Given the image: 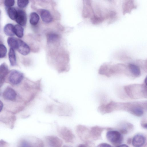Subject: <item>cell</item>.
<instances>
[{
  "label": "cell",
  "mask_w": 147,
  "mask_h": 147,
  "mask_svg": "<svg viewBox=\"0 0 147 147\" xmlns=\"http://www.w3.org/2000/svg\"><path fill=\"white\" fill-rule=\"evenodd\" d=\"M147 109L146 101L120 102L111 101L102 103L98 107V110L102 114H106L116 111H123L137 117H141Z\"/></svg>",
  "instance_id": "1"
},
{
  "label": "cell",
  "mask_w": 147,
  "mask_h": 147,
  "mask_svg": "<svg viewBox=\"0 0 147 147\" xmlns=\"http://www.w3.org/2000/svg\"><path fill=\"white\" fill-rule=\"evenodd\" d=\"M98 72L99 74L108 78L117 75H124L133 78L129 63L114 64L105 63L100 66Z\"/></svg>",
  "instance_id": "2"
},
{
  "label": "cell",
  "mask_w": 147,
  "mask_h": 147,
  "mask_svg": "<svg viewBox=\"0 0 147 147\" xmlns=\"http://www.w3.org/2000/svg\"><path fill=\"white\" fill-rule=\"evenodd\" d=\"M147 78L142 84H132L124 86V90L129 98L137 99L147 98Z\"/></svg>",
  "instance_id": "3"
},
{
  "label": "cell",
  "mask_w": 147,
  "mask_h": 147,
  "mask_svg": "<svg viewBox=\"0 0 147 147\" xmlns=\"http://www.w3.org/2000/svg\"><path fill=\"white\" fill-rule=\"evenodd\" d=\"M57 131L60 137L65 142L72 143L74 142L75 137L72 130L65 127H59Z\"/></svg>",
  "instance_id": "4"
},
{
  "label": "cell",
  "mask_w": 147,
  "mask_h": 147,
  "mask_svg": "<svg viewBox=\"0 0 147 147\" xmlns=\"http://www.w3.org/2000/svg\"><path fill=\"white\" fill-rule=\"evenodd\" d=\"M107 140L111 143L117 144L120 142L122 140V136L121 133L118 131H109L106 134Z\"/></svg>",
  "instance_id": "5"
},
{
  "label": "cell",
  "mask_w": 147,
  "mask_h": 147,
  "mask_svg": "<svg viewBox=\"0 0 147 147\" xmlns=\"http://www.w3.org/2000/svg\"><path fill=\"white\" fill-rule=\"evenodd\" d=\"M45 139L49 147H62V141L57 136L53 135L47 136Z\"/></svg>",
  "instance_id": "6"
},
{
  "label": "cell",
  "mask_w": 147,
  "mask_h": 147,
  "mask_svg": "<svg viewBox=\"0 0 147 147\" xmlns=\"http://www.w3.org/2000/svg\"><path fill=\"white\" fill-rule=\"evenodd\" d=\"M23 78V74L20 72L13 70L11 72L9 77V80L14 84H19Z\"/></svg>",
  "instance_id": "7"
},
{
  "label": "cell",
  "mask_w": 147,
  "mask_h": 147,
  "mask_svg": "<svg viewBox=\"0 0 147 147\" xmlns=\"http://www.w3.org/2000/svg\"><path fill=\"white\" fill-rule=\"evenodd\" d=\"M15 20L18 24L25 26L27 23V17L26 12L23 10H17V13Z\"/></svg>",
  "instance_id": "8"
},
{
  "label": "cell",
  "mask_w": 147,
  "mask_h": 147,
  "mask_svg": "<svg viewBox=\"0 0 147 147\" xmlns=\"http://www.w3.org/2000/svg\"><path fill=\"white\" fill-rule=\"evenodd\" d=\"M18 43L17 49L18 52L24 55H28L30 51L29 46L24 41L19 39H18Z\"/></svg>",
  "instance_id": "9"
},
{
  "label": "cell",
  "mask_w": 147,
  "mask_h": 147,
  "mask_svg": "<svg viewBox=\"0 0 147 147\" xmlns=\"http://www.w3.org/2000/svg\"><path fill=\"white\" fill-rule=\"evenodd\" d=\"M146 139L144 136L139 134L135 135L132 140V144L134 147H141L145 144Z\"/></svg>",
  "instance_id": "10"
},
{
  "label": "cell",
  "mask_w": 147,
  "mask_h": 147,
  "mask_svg": "<svg viewBox=\"0 0 147 147\" xmlns=\"http://www.w3.org/2000/svg\"><path fill=\"white\" fill-rule=\"evenodd\" d=\"M39 13L41 19L44 22L49 23L52 21L53 17L48 10L42 9L39 10Z\"/></svg>",
  "instance_id": "11"
},
{
  "label": "cell",
  "mask_w": 147,
  "mask_h": 147,
  "mask_svg": "<svg viewBox=\"0 0 147 147\" xmlns=\"http://www.w3.org/2000/svg\"><path fill=\"white\" fill-rule=\"evenodd\" d=\"M16 93L15 91L11 88H7L3 93V97L9 100H13L16 98Z\"/></svg>",
  "instance_id": "12"
},
{
  "label": "cell",
  "mask_w": 147,
  "mask_h": 147,
  "mask_svg": "<svg viewBox=\"0 0 147 147\" xmlns=\"http://www.w3.org/2000/svg\"><path fill=\"white\" fill-rule=\"evenodd\" d=\"M24 147H45L43 142L40 139L36 138L32 142H26Z\"/></svg>",
  "instance_id": "13"
},
{
  "label": "cell",
  "mask_w": 147,
  "mask_h": 147,
  "mask_svg": "<svg viewBox=\"0 0 147 147\" xmlns=\"http://www.w3.org/2000/svg\"><path fill=\"white\" fill-rule=\"evenodd\" d=\"M14 26L10 23L7 24L5 25L4 28V31L6 35L11 37L14 35Z\"/></svg>",
  "instance_id": "14"
},
{
  "label": "cell",
  "mask_w": 147,
  "mask_h": 147,
  "mask_svg": "<svg viewBox=\"0 0 147 147\" xmlns=\"http://www.w3.org/2000/svg\"><path fill=\"white\" fill-rule=\"evenodd\" d=\"M7 42L10 48L17 49L18 43V39L12 37H9L7 39Z\"/></svg>",
  "instance_id": "15"
},
{
  "label": "cell",
  "mask_w": 147,
  "mask_h": 147,
  "mask_svg": "<svg viewBox=\"0 0 147 147\" xmlns=\"http://www.w3.org/2000/svg\"><path fill=\"white\" fill-rule=\"evenodd\" d=\"M9 60L12 66L15 65L16 64V60L15 52L13 49L10 48L8 53Z\"/></svg>",
  "instance_id": "16"
},
{
  "label": "cell",
  "mask_w": 147,
  "mask_h": 147,
  "mask_svg": "<svg viewBox=\"0 0 147 147\" xmlns=\"http://www.w3.org/2000/svg\"><path fill=\"white\" fill-rule=\"evenodd\" d=\"M14 32L15 34L19 38H22L23 36L24 29L22 26L19 24L14 26Z\"/></svg>",
  "instance_id": "17"
},
{
  "label": "cell",
  "mask_w": 147,
  "mask_h": 147,
  "mask_svg": "<svg viewBox=\"0 0 147 147\" xmlns=\"http://www.w3.org/2000/svg\"><path fill=\"white\" fill-rule=\"evenodd\" d=\"M39 20V16L37 13L32 12L30 13V22L32 25H36L38 23Z\"/></svg>",
  "instance_id": "18"
},
{
  "label": "cell",
  "mask_w": 147,
  "mask_h": 147,
  "mask_svg": "<svg viewBox=\"0 0 147 147\" xmlns=\"http://www.w3.org/2000/svg\"><path fill=\"white\" fill-rule=\"evenodd\" d=\"M7 12L9 18L13 20H15L17 13V10L13 7H8Z\"/></svg>",
  "instance_id": "19"
},
{
  "label": "cell",
  "mask_w": 147,
  "mask_h": 147,
  "mask_svg": "<svg viewBox=\"0 0 147 147\" xmlns=\"http://www.w3.org/2000/svg\"><path fill=\"white\" fill-rule=\"evenodd\" d=\"M58 35L55 33H50L47 36V39L48 41L53 42L56 41L58 38Z\"/></svg>",
  "instance_id": "20"
},
{
  "label": "cell",
  "mask_w": 147,
  "mask_h": 147,
  "mask_svg": "<svg viewBox=\"0 0 147 147\" xmlns=\"http://www.w3.org/2000/svg\"><path fill=\"white\" fill-rule=\"evenodd\" d=\"M7 49L5 46L2 44H0V58L4 57L6 55Z\"/></svg>",
  "instance_id": "21"
},
{
  "label": "cell",
  "mask_w": 147,
  "mask_h": 147,
  "mask_svg": "<svg viewBox=\"0 0 147 147\" xmlns=\"http://www.w3.org/2000/svg\"><path fill=\"white\" fill-rule=\"evenodd\" d=\"M29 1L28 0H18L17 1V4L19 7L23 8L26 7L28 4Z\"/></svg>",
  "instance_id": "22"
},
{
  "label": "cell",
  "mask_w": 147,
  "mask_h": 147,
  "mask_svg": "<svg viewBox=\"0 0 147 147\" xmlns=\"http://www.w3.org/2000/svg\"><path fill=\"white\" fill-rule=\"evenodd\" d=\"M15 1L14 0H6L4 1V5L7 7H12L15 4Z\"/></svg>",
  "instance_id": "23"
},
{
  "label": "cell",
  "mask_w": 147,
  "mask_h": 147,
  "mask_svg": "<svg viewBox=\"0 0 147 147\" xmlns=\"http://www.w3.org/2000/svg\"><path fill=\"white\" fill-rule=\"evenodd\" d=\"M97 147H112L109 144L106 143H102L99 144Z\"/></svg>",
  "instance_id": "24"
},
{
  "label": "cell",
  "mask_w": 147,
  "mask_h": 147,
  "mask_svg": "<svg viewBox=\"0 0 147 147\" xmlns=\"http://www.w3.org/2000/svg\"><path fill=\"white\" fill-rule=\"evenodd\" d=\"M116 147H129L127 145L125 144H122L119 145Z\"/></svg>",
  "instance_id": "25"
},
{
  "label": "cell",
  "mask_w": 147,
  "mask_h": 147,
  "mask_svg": "<svg viewBox=\"0 0 147 147\" xmlns=\"http://www.w3.org/2000/svg\"><path fill=\"white\" fill-rule=\"evenodd\" d=\"M3 106L2 102L0 100V112L2 110Z\"/></svg>",
  "instance_id": "26"
},
{
  "label": "cell",
  "mask_w": 147,
  "mask_h": 147,
  "mask_svg": "<svg viewBox=\"0 0 147 147\" xmlns=\"http://www.w3.org/2000/svg\"><path fill=\"white\" fill-rule=\"evenodd\" d=\"M77 147H88L87 145H86L85 144H80L79 145L77 146Z\"/></svg>",
  "instance_id": "27"
},
{
  "label": "cell",
  "mask_w": 147,
  "mask_h": 147,
  "mask_svg": "<svg viewBox=\"0 0 147 147\" xmlns=\"http://www.w3.org/2000/svg\"><path fill=\"white\" fill-rule=\"evenodd\" d=\"M63 147H72L71 146H67V145H64Z\"/></svg>",
  "instance_id": "28"
},
{
  "label": "cell",
  "mask_w": 147,
  "mask_h": 147,
  "mask_svg": "<svg viewBox=\"0 0 147 147\" xmlns=\"http://www.w3.org/2000/svg\"><path fill=\"white\" fill-rule=\"evenodd\" d=\"M1 13V11H0V16Z\"/></svg>",
  "instance_id": "29"
}]
</instances>
